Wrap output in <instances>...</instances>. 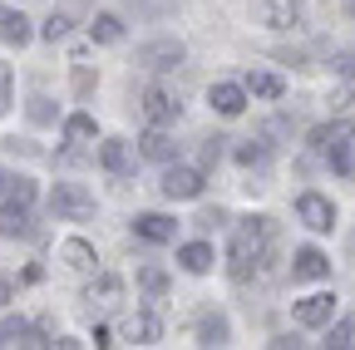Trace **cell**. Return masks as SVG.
I'll return each instance as SVG.
<instances>
[{
	"label": "cell",
	"instance_id": "obj_16",
	"mask_svg": "<svg viewBox=\"0 0 355 350\" xmlns=\"http://www.w3.org/2000/svg\"><path fill=\"white\" fill-rule=\"evenodd\" d=\"M99 163L123 178V173L133 168V143H128V139H104V143H99Z\"/></svg>",
	"mask_w": 355,
	"mask_h": 350
},
{
	"label": "cell",
	"instance_id": "obj_29",
	"mask_svg": "<svg viewBox=\"0 0 355 350\" xmlns=\"http://www.w3.org/2000/svg\"><path fill=\"white\" fill-rule=\"evenodd\" d=\"M10 104H15V74H10V64H0V119L10 114Z\"/></svg>",
	"mask_w": 355,
	"mask_h": 350
},
{
	"label": "cell",
	"instance_id": "obj_25",
	"mask_svg": "<svg viewBox=\"0 0 355 350\" xmlns=\"http://www.w3.org/2000/svg\"><path fill=\"white\" fill-rule=\"evenodd\" d=\"M266 158H272V148H266L261 139H247V143L237 148V163H242V168H261Z\"/></svg>",
	"mask_w": 355,
	"mask_h": 350
},
{
	"label": "cell",
	"instance_id": "obj_14",
	"mask_svg": "<svg viewBox=\"0 0 355 350\" xmlns=\"http://www.w3.org/2000/svg\"><path fill=\"white\" fill-rule=\"evenodd\" d=\"M133 232H139L144 242H173L178 222H173V217H163V212H139V217H133Z\"/></svg>",
	"mask_w": 355,
	"mask_h": 350
},
{
	"label": "cell",
	"instance_id": "obj_1",
	"mask_svg": "<svg viewBox=\"0 0 355 350\" xmlns=\"http://www.w3.org/2000/svg\"><path fill=\"white\" fill-rule=\"evenodd\" d=\"M272 252V217H242L232 227V242H227V256H232V272L247 277L257 261H266Z\"/></svg>",
	"mask_w": 355,
	"mask_h": 350
},
{
	"label": "cell",
	"instance_id": "obj_8",
	"mask_svg": "<svg viewBox=\"0 0 355 350\" xmlns=\"http://www.w3.org/2000/svg\"><path fill=\"white\" fill-rule=\"evenodd\" d=\"M207 104H212L222 119H237V114L252 104V94H247V84H237V79H217L212 89H207Z\"/></svg>",
	"mask_w": 355,
	"mask_h": 350
},
{
	"label": "cell",
	"instance_id": "obj_10",
	"mask_svg": "<svg viewBox=\"0 0 355 350\" xmlns=\"http://www.w3.org/2000/svg\"><path fill=\"white\" fill-rule=\"evenodd\" d=\"M336 316V296L331 291H311L296 301V326H331Z\"/></svg>",
	"mask_w": 355,
	"mask_h": 350
},
{
	"label": "cell",
	"instance_id": "obj_11",
	"mask_svg": "<svg viewBox=\"0 0 355 350\" xmlns=\"http://www.w3.org/2000/svg\"><path fill=\"white\" fill-rule=\"evenodd\" d=\"M139 153L148 163H178V143H173V134H168L163 123H148V134L139 139Z\"/></svg>",
	"mask_w": 355,
	"mask_h": 350
},
{
	"label": "cell",
	"instance_id": "obj_20",
	"mask_svg": "<svg viewBox=\"0 0 355 350\" xmlns=\"http://www.w3.org/2000/svg\"><path fill=\"white\" fill-rule=\"evenodd\" d=\"M89 40H99V45H119V40H123V20L114 10H99L94 20H89Z\"/></svg>",
	"mask_w": 355,
	"mask_h": 350
},
{
	"label": "cell",
	"instance_id": "obj_35",
	"mask_svg": "<svg viewBox=\"0 0 355 350\" xmlns=\"http://www.w3.org/2000/svg\"><path fill=\"white\" fill-rule=\"evenodd\" d=\"M10 301H15V286H10L6 277H0V306H10Z\"/></svg>",
	"mask_w": 355,
	"mask_h": 350
},
{
	"label": "cell",
	"instance_id": "obj_28",
	"mask_svg": "<svg viewBox=\"0 0 355 350\" xmlns=\"http://www.w3.org/2000/svg\"><path fill=\"white\" fill-rule=\"evenodd\" d=\"M25 331H30V326H25L20 316H0V345H20Z\"/></svg>",
	"mask_w": 355,
	"mask_h": 350
},
{
	"label": "cell",
	"instance_id": "obj_7",
	"mask_svg": "<svg viewBox=\"0 0 355 350\" xmlns=\"http://www.w3.org/2000/svg\"><path fill=\"white\" fill-rule=\"evenodd\" d=\"M350 143H355V123H350V119H331V123H316V128H311V148L326 153V158L345 153Z\"/></svg>",
	"mask_w": 355,
	"mask_h": 350
},
{
	"label": "cell",
	"instance_id": "obj_3",
	"mask_svg": "<svg viewBox=\"0 0 355 350\" xmlns=\"http://www.w3.org/2000/svg\"><path fill=\"white\" fill-rule=\"evenodd\" d=\"M202 168H188V163H163V198L168 202H193V198H202Z\"/></svg>",
	"mask_w": 355,
	"mask_h": 350
},
{
	"label": "cell",
	"instance_id": "obj_34",
	"mask_svg": "<svg viewBox=\"0 0 355 350\" xmlns=\"http://www.w3.org/2000/svg\"><path fill=\"white\" fill-rule=\"evenodd\" d=\"M222 143H227V139H207L202 143V163H217L222 158Z\"/></svg>",
	"mask_w": 355,
	"mask_h": 350
},
{
	"label": "cell",
	"instance_id": "obj_37",
	"mask_svg": "<svg viewBox=\"0 0 355 350\" xmlns=\"http://www.w3.org/2000/svg\"><path fill=\"white\" fill-rule=\"evenodd\" d=\"M350 15H355V0H350Z\"/></svg>",
	"mask_w": 355,
	"mask_h": 350
},
{
	"label": "cell",
	"instance_id": "obj_6",
	"mask_svg": "<svg viewBox=\"0 0 355 350\" xmlns=\"http://www.w3.org/2000/svg\"><path fill=\"white\" fill-rule=\"evenodd\" d=\"M252 15L261 30H296L301 25V0H252Z\"/></svg>",
	"mask_w": 355,
	"mask_h": 350
},
{
	"label": "cell",
	"instance_id": "obj_18",
	"mask_svg": "<svg viewBox=\"0 0 355 350\" xmlns=\"http://www.w3.org/2000/svg\"><path fill=\"white\" fill-rule=\"evenodd\" d=\"M0 237H30V202H6L0 207Z\"/></svg>",
	"mask_w": 355,
	"mask_h": 350
},
{
	"label": "cell",
	"instance_id": "obj_13",
	"mask_svg": "<svg viewBox=\"0 0 355 350\" xmlns=\"http://www.w3.org/2000/svg\"><path fill=\"white\" fill-rule=\"evenodd\" d=\"M60 261H64L69 272H94V267H99L94 247H89L84 237H64V242H60Z\"/></svg>",
	"mask_w": 355,
	"mask_h": 350
},
{
	"label": "cell",
	"instance_id": "obj_5",
	"mask_svg": "<svg viewBox=\"0 0 355 350\" xmlns=\"http://www.w3.org/2000/svg\"><path fill=\"white\" fill-rule=\"evenodd\" d=\"M139 109H144L148 123H163V128H173L178 119H183V104H178V94H168L163 84H148V89L139 94Z\"/></svg>",
	"mask_w": 355,
	"mask_h": 350
},
{
	"label": "cell",
	"instance_id": "obj_19",
	"mask_svg": "<svg viewBox=\"0 0 355 350\" xmlns=\"http://www.w3.org/2000/svg\"><path fill=\"white\" fill-rule=\"evenodd\" d=\"M84 301H89V306H119V301H123V281H119V277H94V281H89V291H84Z\"/></svg>",
	"mask_w": 355,
	"mask_h": 350
},
{
	"label": "cell",
	"instance_id": "obj_32",
	"mask_svg": "<svg viewBox=\"0 0 355 350\" xmlns=\"http://www.w3.org/2000/svg\"><path fill=\"white\" fill-rule=\"evenodd\" d=\"M331 69H336V74H345V79H355V50L336 55V60H331Z\"/></svg>",
	"mask_w": 355,
	"mask_h": 350
},
{
	"label": "cell",
	"instance_id": "obj_26",
	"mask_svg": "<svg viewBox=\"0 0 355 350\" xmlns=\"http://www.w3.org/2000/svg\"><path fill=\"white\" fill-rule=\"evenodd\" d=\"M227 340V321L222 316H207L202 326H198V345H222Z\"/></svg>",
	"mask_w": 355,
	"mask_h": 350
},
{
	"label": "cell",
	"instance_id": "obj_15",
	"mask_svg": "<svg viewBox=\"0 0 355 350\" xmlns=\"http://www.w3.org/2000/svg\"><path fill=\"white\" fill-rule=\"evenodd\" d=\"M178 267L188 277H207L212 272V242H183L178 247Z\"/></svg>",
	"mask_w": 355,
	"mask_h": 350
},
{
	"label": "cell",
	"instance_id": "obj_27",
	"mask_svg": "<svg viewBox=\"0 0 355 350\" xmlns=\"http://www.w3.org/2000/svg\"><path fill=\"white\" fill-rule=\"evenodd\" d=\"M139 286H144L148 296H163V291H168V272H163V267H144V272H139Z\"/></svg>",
	"mask_w": 355,
	"mask_h": 350
},
{
	"label": "cell",
	"instance_id": "obj_23",
	"mask_svg": "<svg viewBox=\"0 0 355 350\" xmlns=\"http://www.w3.org/2000/svg\"><path fill=\"white\" fill-rule=\"evenodd\" d=\"M89 139H94V114H69V119H64V143L84 148Z\"/></svg>",
	"mask_w": 355,
	"mask_h": 350
},
{
	"label": "cell",
	"instance_id": "obj_2",
	"mask_svg": "<svg viewBox=\"0 0 355 350\" xmlns=\"http://www.w3.org/2000/svg\"><path fill=\"white\" fill-rule=\"evenodd\" d=\"M50 212L60 222H94V193L79 188V183H60L50 193Z\"/></svg>",
	"mask_w": 355,
	"mask_h": 350
},
{
	"label": "cell",
	"instance_id": "obj_31",
	"mask_svg": "<svg viewBox=\"0 0 355 350\" xmlns=\"http://www.w3.org/2000/svg\"><path fill=\"white\" fill-rule=\"evenodd\" d=\"M6 193H10L15 202H35V183H30V178H10V188H6Z\"/></svg>",
	"mask_w": 355,
	"mask_h": 350
},
{
	"label": "cell",
	"instance_id": "obj_24",
	"mask_svg": "<svg viewBox=\"0 0 355 350\" xmlns=\"http://www.w3.org/2000/svg\"><path fill=\"white\" fill-rule=\"evenodd\" d=\"M355 340V316H340L331 331H326V350H345Z\"/></svg>",
	"mask_w": 355,
	"mask_h": 350
},
{
	"label": "cell",
	"instance_id": "obj_12",
	"mask_svg": "<svg viewBox=\"0 0 355 350\" xmlns=\"http://www.w3.org/2000/svg\"><path fill=\"white\" fill-rule=\"evenodd\" d=\"M321 277H331V256L321 247H301L291 261V281H321Z\"/></svg>",
	"mask_w": 355,
	"mask_h": 350
},
{
	"label": "cell",
	"instance_id": "obj_22",
	"mask_svg": "<svg viewBox=\"0 0 355 350\" xmlns=\"http://www.w3.org/2000/svg\"><path fill=\"white\" fill-rule=\"evenodd\" d=\"M0 40H6V45H30V20L20 15V10H0Z\"/></svg>",
	"mask_w": 355,
	"mask_h": 350
},
{
	"label": "cell",
	"instance_id": "obj_21",
	"mask_svg": "<svg viewBox=\"0 0 355 350\" xmlns=\"http://www.w3.org/2000/svg\"><path fill=\"white\" fill-rule=\"evenodd\" d=\"M158 335H163L158 316H128L123 321V340H133V345H153Z\"/></svg>",
	"mask_w": 355,
	"mask_h": 350
},
{
	"label": "cell",
	"instance_id": "obj_36",
	"mask_svg": "<svg viewBox=\"0 0 355 350\" xmlns=\"http://www.w3.org/2000/svg\"><path fill=\"white\" fill-rule=\"evenodd\" d=\"M6 188H10V173H6V168H0V193H6Z\"/></svg>",
	"mask_w": 355,
	"mask_h": 350
},
{
	"label": "cell",
	"instance_id": "obj_33",
	"mask_svg": "<svg viewBox=\"0 0 355 350\" xmlns=\"http://www.w3.org/2000/svg\"><path fill=\"white\" fill-rule=\"evenodd\" d=\"M30 119H35V123H50V99H44V94L30 99Z\"/></svg>",
	"mask_w": 355,
	"mask_h": 350
},
{
	"label": "cell",
	"instance_id": "obj_30",
	"mask_svg": "<svg viewBox=\"0 0 355 350\" xmlns=\"http://www.w3.org/2000/svg\"><path fill=\"white\" fill-rule=\"evenodd\" d=\"M69 25H74L69 15H50V20H44V30H40V35H44V40H50V45H55V40H64V35H69Z\"/></svg>",
	"mask_w": 355,
	"mask_h": 350
},
{
	"label": "cell",
	"instance_id": "obj_17",
	"mask_svg": "<svg viewBox=\"0 0 355 350\" xmlns=\"http://www.w3.org/2000/svg\"><path fill=\"white\" fill-rule=\"evenodd\" d=\"M242 84H247V94H252V99H282V94H286V79L272 74V69H252Z\"/></svg>",
	"mask_w": 355,
	"mask_h": 350
},
{
	"label": "cell",
	"instance_id": "obj_9",
	"mask_svg": "<svg viewBox=\"0 0 355 350\" xmlns=\"http://www.w3.org/2000/svg\"><path fill=\"white\" fill-rule=\"evenodd\" d=\"M296 217H301V227H311V232H331L336 227V207L321 193H301L296 198Z\"/></svg>",
	"mask_w": 355,
	"mask_h": 350
},
{
	"label": "cell",
	"instance_id": "obj_4",
	"mask_svg": "<svg viewBox=\"0 0 355 350\" xmlns=\"http://www.w3.org/2000/svg\"><path fill=\"white\" fill-rule=\"evenodd\" d=\"M183 40H173V35H158V40H148V45H139V69H148V74H168V69H178L183 64Z\"/></svg>",
	"mask_w": 355,
	"mask_h": 350
}]
</instances>
